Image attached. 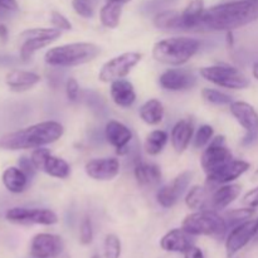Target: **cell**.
<instances>
[{"label":"cell","instance_id":"1","mask_svg":"<svg viewBox=\"0 0 258 258\" xmlns=\"http://www.w3.org/2000/svg\"><path fill=\"white\" fill-rule=\"evenodd\" d=\"M258 20V0H233L206 9L202 28L233 32Z\"/></svg>","mask_w":258,"mask_h":258},{"label":"cell","instance_id":"2","mask_svg":"<svg viewBox=\"0 0 258 258\" xmlns=\"http://www.w3.org/2000/svg\"><path fill=\"white\" fill-rule=\"evenodd\" d=\"M64 134V127L57 121H43L20 130L8 133L0 138V148L4 150L37 149L55 143Z\"/></svg>","mask_w":258,"mask_h":258},{"label":"cell","instance_id":"3","mask_svg":"<svg viewBox=\"0 0 258 258\" xmlns=\"http://www.w3.org/2000/svg\"><path fill=\"white\" fill-rule=\"evenodd\" d=\"M100 53L101 48L95 43H70L48 49L44 55V60L50 67H76L91 62L97 58Z\"/></svg>","mask_w":258,"mask_h":258},{"label":"cell","instance_id":"4","mask_svg":"<svg viewBox=\"0 0 258 258\" xmlns=\"http://www.w3.org/2000/svg\"><path fill=\"white\" fill-rule=\"evenodd\" d=\"M201 42L196 38L171 37L154 44L153 57L156 62L168 66L185 64L198 53Z\"/></svg>","mask_w":258,"mask_h":258},{"label":"cell","instance_id":"5","mask_svg":"<svg viewBox=\"0 0 258 258\" xmlns=\"http://www.w3.org/2000/svg\"><path fill=\"white\" fill-rule=\"evenodd\" d=\"M181 228L191 236H209L218 239L223 238L228 231L224 217L212 209H201L186 216Z\"/></svg>","mask_w":258,"mask_h":258},{"label":"cell","instance_id":"6","mask_svg":"<svg viewBox=\"0 0 258 258\" xmlns=\"http://www.w3.org/2000/svg\"><path fill=\"white\" fill-rule=\"evenodd\" d=\"M201 76L208 82L229 90H244L251 81L238 68L228 64H216L201 68Z\"/></svg>","mask_w":258,"mask_h":258},{"label":"cell","instance_id":"7","mask_svg":"<svg viewBox=\"0 0 258 258\" xmlns=\"http://www.w3.org/2000/svg\"><path fill=\"white\" fill-rule=\"evenodd\" d=\"M62 34V30L57 28H33L24 30L20 34V59L29 62L35 52L52 44Z\"/></svg>","mask_w":258,"mask_h":258},{"label":"cell","instance_id":"8","mask_svg":"<svg viewBox=\"0 0 258 258\" xmlns=\"http://www.w3.org/2000/svg\"><path fill=\"white\" fill-rule=\"evenodd\" d=\"M141 59L143 54L138 52H126L116 55L102 66L98 73V80L101 82L110 83L125 78L133 71V68L140 63Z\"/></svg>","mask_w":258,"mask_h":258},{"label":"cell","instance_id":"9","mask_svg":"<svg viewBox=\"0 0 258 258\" xmlns=\"http://www.w3.org/2000/svg\"><path fill=\"white\" fill-rule=\"evenodd\" d=\"M229 110L239 125L246 130L242 139V146H252L258 141V113L254 107L243 101H233Z\"/></svg>","mask_w":258,"mask_h":258},{"label":"cell","instance_id":"10","mask_svg":"<svg viewBox=\"0 0 258 258\" xmlns=\"http://www.w3.org/2000/svg\"><path fill=\"white\" fill-rule=\"evenodd\" d=\"M5 218L8 222L20 226H32V224H40V226H53L58 222L57 214L50 209L45 208H23L15 207L9 209L5 213Z\"/></svg>","mask_w":258,"mask_h":258},{"label":"cell","instance_id":"11","mask_svg":"<svg viewBox=\"0 0 258 258\" xmlns=\"http://www.w3.org/2000/svg\"><path fill=\"white\" fill-rule=\"evenodd\" d=\"M231 160H233V155H232L231 150L227 146L226 138L224 136H217V138L212 139L208 148L202 154L201 164L203 170L208 175V174L213 173L221 166L226 165Z\"/></svg>","mask_w":258,"mask_h":258},{"label":"cell","instance_id":"12","mask_svg":"<svg viewBox=\"0 0 258 258\" xmlns=\"http://www.w3.org/2000/svg\"><path fill=\"white\" fill-rule=\"evenodd\" d=\"M64 251V242L57 234H35L30 242L29 253L33 258H57Z\"/></svg>","mask_w":258,"mask_h":258},{"label":"cell","instance_id":"13","mask_svg":"<svg viewBox=\"0 0 258 258\" xmlns=\"http://www.w3.org/2000/svg\"><path fill=\"white\" fill-rule=\"evenodd\" d=\"M161 88L173 92L191 90L197 85V76L189 68H170L159 77Z\"/></svg>","mask_w":258,"mask_h":258},{"label":"cell","instance_id":"14","mask_svg":"<svg viewBox=\"0 0 258 258\" xmlns=\"http://www.w3.org/2000/svg\"><path fill=\"white\" fill-rule=\"evenodd\" d=\"M193 173L191 171H183L178 176L173 179V181L166 185L161 186L156 193V201L163 208H171L178 203L180 197L186 190L190 184Z\"/></svg>","mask_w":258,"mask_h":258},{"label":"cell","instance_id":"15","mask_svg":"<svg viewBox=\"0 0 258 258\" xmlns=\"http://www.w3.org/2000/svg\"><path fill=\"white\" fill-rule=\"evenodd\" d=\"M251 168L249 163L244 160H231L226 165L221 166L213 173L207 175V185L208 186H219L224 184H229L243 175L248 169Z\"/></svg>","mask_w":258,"mask_h":258},{"label":"cell","instance_id":"16","mask_svg":"<svg viewBox=\"0 0 258 258\" xmlns=\"http://www.w3.org/2000/svg\"><path fill=\"white\" fill-rule=\"evenodd\" d=\"M256 229V221L248 219L239 226L234 227L226 239V251L229 257L234 256L237 252L247 246L254 237Z\"/></svg>","mask_w":258,"mask_h":258},{"label":"cell","instance_id":"17","mask_svg":"<svg viewBox=\"0 0 258 258\" xmlns=\"http://www.w3.org/2000/svg\"><path fill=\"white\" fill-rule=\"evenodd\" d=\"M85 171L93 180H112L120 173V161L116 158L92 159L86 163Z\"/></svg>","mask_w":258,"mask_h":258},{"label":"cell","instance_id":"18","mask_svg":"<svg viewBox=\"0 0 258 258\" xmlns=\"http://www.w3.org/2000/svg\"><path fill=\"white\" fill-rule=\"evenodd\" d=\"M105 139L116 149L117 154L125 155L128 153V144L133 140V133L120 121L110 120L106 123Z\"/></svg>","mask_w":258,"mask_h":258},{"label":"cell","instance_id":"19","mask_svg":"<svg viewBox=\"0 0 258 258\" xmlns=\"http://www.w3.org/2000/svg\"><path fill=\"white\" fill-rule=\"evenodd\" d=\"M242 190V186L239 184H224L217 188L213 191L211 198L208 199L206 209H212V211H222L227 208L231 203H233L239 197Z\"/></svg>","mask_w":258,"mask_h":258},{"label":"cell","instance_id":"20","mask_svg":"<svg viewBox=\"0 0 258 258\" xmlns=\"http://www.w3.org/2000/svg\"><path fill=\"white\" fill-rule=\"evenodd\" d=\"M194 236L183 228H175L169 231L160 239V247L166 252H184L190 248L194 243Z\"/></svg>","mask_w":258,"mask_h":258},{"label":"cell","instance_id":"21","mask_svg":"<svg viewBox=\"0 0 258 258\" xmlns=\"http://www.w3.org/2000/svg\"><path fill=\"white\" fill-rule=\"evenodd\" d=\"M194 135V123L190 118L178 121L171 128L170 140L173 149L178 154L184 153L188 149Z\"/></svg>","mask_w":258,"mask_h":258},{"label":"cell","instance_id":"22","mask_svg":"<svg viewBox=\"0 0 258 258\" xmlns=\"http://www.w3.org/2000/svg\"><path fill=\"white\" fill-rule=\"evenodd\" d=\"M136 181L140 186L145 189H154L161 183V170L156 164L153 163H140L134 166Z\"/></svg>","mask_w":258,"mask_h":258},{"label":"cell","instance_id":"23","mask_svg":"<svg viewBox=\"0 0 258 258\" xmlns=\"http://www.w3.org/2000/svg\"><path fill=\"white\" fill-rule=\"evenodd\" d=\"M40 82V76L34 72L23 70H13L5 76V83L14 92L28 91Z\"/></svg>","mask_w":258,"mask_h":258},{"label":"cell","instance_id":"24","mask_svg":"<svg viewBox=\"0 0 258 258\" xmlns=\"http://www.w3.org/2000/svg\"><path fill=\"white\" fill-rule=\"evenodd\" d=\"M110 93L113 102L120 107H131L136 101V92L133 83L123 78L111 82Z\"/></svg>","mask_w":258,"mask_h":258},{"label":"cell","instance_id":"25","mask_svg":"<svg viewBox=\"0 0 258 258\" xmlns=\"http://www.w3.org/2000/svg\"><path fill=\"white\" fill-rule=\"evenodd\" d=\"M204 12V0H189L186 7L181 12V24L184 30H193L202 28Z\"/></svg>","mask_w":258,"mask_h":258},{"label":"cell","instance_id":"26","mask_svg":"<svg viewBox=\"0 0 258 258\" xmlns=\"http://www.w3.org/2000/svg\"><path fill=\"white\" fill-rule=\"evenodd\" d=\"M3 184L10 193L19 194L27 189L29 178L24 174V171L19 166H10L4 170L2 175Z\"/></svg>","mask_w":258,"mask_h":258},{"label":"cell","instance_id":"27","mask_svg":"<svg viewBox=\"0 0 258 258\" xmlns=\"http://www.w3.org/2000/svg\"><path fill=\"white\" fill-rule=\"evenodd\" d=\"M164 106L156 98H151V100L146 101L139 110V115H140L141 120L145 123L150 126L159 125L164 118Z\"/></svg>","mask_w":258,"mask_h":258},{"label":"cell","instance_id":"28","mask_svg":"<svg viewBox=\"0 0 258 258\" xmlns=\"http://www.w3.org/2000/svg\"><path fill=\"white\" fill-rule=\"evenodd\" d=\"M81 98L86 103L88 108L95 113L97 117H106L108 113V107L106 101L103 100L102 96L92 90H85L81 92Z\"/></svg>","mask_w":258,"mask_h":258},{"label":"cell","instance_id":"29","mask_svg":"<svg viewBox=\"0 0 258 258\" xmlns=\"http://www.w3.org/2000/svg\"><path fill=\"white\" fill-rule=\"evenodd\" d=\"M123 5L116 4V3L106 2L105 5L100 9V20L103 27L115 29L118 27L122 14Z\"/></svg>","mask_w":258,"mask_h":258},{"label":"cell","instance_id":"30","mask_svg":"<svg viewBox=\"0 0 258 258\" xmlns=\"http://www.w3.org/2000/svg\"><path fill=\"white\" fill-rule=\"evenodd\" d=\"M42 171H44L49 176H53V178L67 179L71 175V166L64 159L53 156L50 154L45 161L44 166H43Z\"/></svg>","mask_w":258,"mask_h":258},{"label":"cell","instance_id":"31","mask_svg":"<svg viewBox=\"0 0 258 258\" xmlns=\"http://www.w3.org/2000/svg\"><path fill=\"white\" fill-rule=\"evenodd\" d=\"M154 25L159 29H183L181 13L176 10H164L154 15Z\"/></svg>","mask_w":258,"mask_h":258},{"label":"cell","instance_id":"32","mask_svg":"<svg viewBox=\"0 0 258 258\" xmlns=\"http://www.w3.org/2000/svg\"><path fill=\"white\" fill-rule=\"evenodd\" d=\"M169 140V136L166 131L164 130H154L146 138L145 144H144V149H145L146 154L150 156H156L164 150Z\"/></svg>","mask_w":258,"mask_h":258},{"label":"cell","instance_id":"33","mask_svg":"<svg viewBox=\"0 0 258 258\" xmlns=\"http://www.w3.org/2000/svg\"><path fill=\"white\" fill-rule=\"evenodd\" d=\"M208 189L202 185H194L185 197V204L189 209H206L208 204Z\"/></svg>","mask_w":258,"mask_h":258},{"label":"cell","instance_id":"34","mask_svg":"<svg viewBox=\"0 0 258 258\" xmlns=\"http://www.w3.org/2000/svg\"><path fill=\"white\" fill-rule=\"evenodd\" d=\"M253 214H254V209L247 207V208L233 209V211L227 212L224 219H226V223H227V227H228V229L229 228L233 229L234 227L239 226V224L243 223V222L251 219Z\"/></svg>","mask_w":258,"mask_h":258},{"label":"cell","instance_id":"35","mask_svg":"<svg viewBox=\"0 0 258 258\" xmlns=\"http://www.w3.org/2000/svg\"><path fill=\"white\" fill-rule=\"evenodd\" d=\"M176 3H178V0H145L141 4L140 12L148 17L149 15H156L158 13L170 9Z\"/></svg>","mask_w":258,"mask_h":258},{"label":"cell","instance_id":"36","mask_svg":"<svg viewBox=\"0 0 258 258\" xmlns=\"http://www.w3.org/2000/svg\"><path fill=\"white\" fill-rule=\"evenodd\" d=\"M101 0H72V8L80 17L90 19L95 15Z\"/></svg>","mask_w":258,"mask_h":258},{"label":"cell","instance_id":"37","mask_svg":"<svg viewBox=\"0 0 258 258\" xmlns=\"http://www.w3.org/2000/svg\"><path fill=\"white\" fill-rule=\"evenodd\" d=\"M202 97L204 98L206 102L214 106H226L233 102L231 96L218 90H213V88H204L202 91Z\"/></svg>","mask_w":258,"mask_h":258},{"label":"cell","instance_id":"38","mask_svg":"<svg viewBox=\"0 0 258 258\" xmlns=\"http://www.w3.org/2000/svg\"><path fill=\"white\" fill-rule=\"evenodd\" d=\"M214 136V128L211 125H202L197 130L193 139V145L196 149H202L212 141Z\"/></svg>","mask_w":258,"mask_h":258},{"label":"cell","instance_id":"39","mask_svg":"<svg viewBox=\"0 0 258 258\" xmlns=\"http://www.w3.org/2000/svg\"><path fill=\"white\" fill-rule=\"evenodd\" d=\"M121 241L116 234H107L105 238V257L120 258Z\"/></svg>","mask_w":258,"mask_h":258},{"label":"cell","instance_id":"40","mask_svg":"<svg viewBox=\"0 0 258 258\" xmlns=\"http://www.w3.org/2000/svg\"><path fill=\"white\" fill-rule=\"evenodd\" d=\"M93 239V227L91 218L88 216H85L81 221L80 224V242L83 246H88L92 243Z\"/></svg>","mask_w":258,"mask_h":258},{"label":"cell","instance_id":"41","mask_svg":"<svg viewBox=\"0 0 258 258\" xmlns=\"http://www.w3.org/2000/svg\"><path fill=\"white\" fill-rule=\"evenodd\" d=\"M66 95L71 102H77L81 98V90L77 80L73 77H70L66 82Z\"/></svg>","mask_w":258,"mask_h":258},{"label":"cell","instance_id":"42","mask_svg":"<svg viewBox=\"0 0 258 258\" xmlns=\"http://www.w3.org/2000/svg\"><path fill=\"white\" fill-rule=\"evenodd\" d=\"M50 155V151L45 148H37L34 149V151L30 155L33 164L35 165L37 170H43V166H44L45 161H47L48 156Z\"/></svg>","mask_w":258,"mask_h":258},{"label":"cell","instance_id":"43","mask_svg":"<svg viewBox=\"0 0 258 258\" xmlns=\"http://www.w3.org/2000/svg\"><path fill=\"white\" fill-rule=\"evenodd\" d=\"M50 22H52L53 27L57 28L59 30H71L72 29V23L62 14V13L53 10L50 13Z\"/></svg>","mask_w":258,"mask_h":258},{"label":"cell","instance_id":"44","mask_svg":"<svg viewBox=\"0 0 258 258\" xmlns=\"http://www.w3.org/2000/svg\"><path fill=\"white\" fill-rule=\"evenodd\" d=\"M18 166H19V168L22 169L23 171H24V174L29 179H32L33 176L35 175L37 168H35V165L33 164L32 159H30V158H27V156H22V158L19 159V161H18Z\"/></svg>","mask_w":258,"mask_h":258},{"label":"cell","instance_id":"45","mask_svg":"<svg viewBox=\"0 0 258 258\" xmlns=\"http://www.w3.org/2000/svg\"><path fill=\"white\" fill-rule=\"evenodd\" d=\"M47 76H48V83H49L53 88H57L58 86L62 85L63 82L62 68L54 67L53 70H50V72L47 73Z\"/></svg>","mask_w":258,"mask_h":258},{"label":"cell","instance_id":"46","mask_svg":"<svg viewBox=\"0 0 258 258\" xmlns=\"http://www.w3.org/2000/svg\"><path fill=\"white\" fill-rule=\"evenodd\" d=\"M243 204H246L249 208H257L258 207V186L257 188L252 189L246 196L243 197Z\"/></svg>","mask_w":258,"mask_h":258},{"label":"cell","instance_id":"47","mask_svg":"<svg viewBox=\"0 0 258 258\" xmlns=\"http://www.w3.org/2000/svg\"><path fill=\"white\" fill-rule=\"evenodd\" d=\"M184 258H204V253L199 247L191 246L190 248L184 252Z\"/></svg>","mask_w":258,"mask_h":258},{"label":"cell","instance_id":"48","mask_svg":"<svg viewBox=\"0 0 258 258\" xmlns=\"http://www.w3.org/2000/svg\"><path fill=\"white\" fill-rule=\"evenodd\" d=\"M0 7L9 10V12H15V10L19 9L17 0H0Z\"/></svg>","mask_w":258,"mask_h":258},{"label":"cell","instance_id":"49","mask_svg":"<svg viewBox=\"0 0 258 258\" xmlns=\"http://www.w3.org/2000/svg\"><path fill=\"white\" fill-rule=\"evenodd\" d=\"M0 38H2L3 40H7L8 38V29L5 25H0Z\"/></svg>","mask_w":258,"mask_h":258},{"label":"cell","instance_id":"50","mask_svg":"<svg viewBox=\"0 0 258 258\" xmlns=\"http://www.w3.org/2000/svg\"><path fill=\"white\" fill-rule=\"evenodd\" d=\"M227 33V43H228L229 47H232L234 43V39H233V32H226Z\"/></svg>","mask_w":258,"mask_h":258},{"label":"cell","instance_id":"51","mask_svg":"<svg viewBox=\"0 0 258 258\" xmlns=\"http://www.w3.org/2000/svg\"><path fill=\"white\" fill-rule=\"evenodd\" d=\"M106 2L116 3V4H120V5H125V4H127V3H130L131 0H106Z\"/></svg>","mask_w":258,"mask_h":258},{"label":"cell","instance_id":"52","mask_svg":"<svg viewBox=\"0 0 258 258\" xmlns=\"http://www.w3.org/2000/svg\"><path fill=\"white\" fill-rule=\"evenodd\" d=\"M252 73H253V77L256 78V80L258 81V62L254 63L253 70H252Z\"/></svg>","mask_w":258,"mask_h":258},{"label":"cell","instance_id":"53","mask_svg":"<svg viewBox=\"0 0 258 258\" xmlns=\"http://www.w3.org/2000/svg\"><path fill=\"white\" fill-rule=\"evenodd\" d=\"M8 13H9V10H7V9H4V8L0 7V19H3V18L7 17Z\"/></svg>","mask_w":258,"mask_h":258},{"label":"cell","instance_id":"54","mask_svg":"<svg viewBox=\"0 0 258 258\" xmlns=\"http://www.w3.org/2000/svg\"><path fill=\"white\" fill-rule=\"evenodd\" d=\"M253 241H257L258 242V219H256V229H254Z\"/></svg>","mask_w":258,"mask_h":258},{"label":"cell","instance_id":"55","mask_svg":"<svg viewBox=\"0 0 258 258\" xmlns=\"http://www.w3.org/2000/svg\"><path fill=\"white\" fill-rule=\"evenodd\" d=\"M92 258H101L100 256H98V254H95V256H93Z\"/></svg>","mask_w":258,"mask_h":258},{"label":"cell","instance_id":"56","mask_svg":"<svg viewBox=\"0 0 258 258\" xmlns=\"http://www.w3.org/2000/svg\"><path fill=\"white\" fill-rule=\"evenodd\" d=\"M256 175H258V169L256 170Z\"/></svg>","mask_w":258,"mask_h":258},{"label":"cell","instance_id":"57","mask_svg":"<svg viewBox=\"0 0 258 258\" xmlns=\"http://www.w3.org/2000/svg\"><path fill=\"white\" fill-rule=\"evenodd\" d=\"M64 258H70V257H64Z\"/></svg>","mask_w":258,"mask_h":258},{"label":"cell","instance_id":"58","mask_svg":"<svg viewBox=\"0 0 258 258\" xmlns=\"http://www.w3.org/2000/svg\"><path fill=\"white\" fill-rule=\"evenodd\" d=\"M237 258H239V257H237Z\"/></svg>","mask_w":258,"mask_h":258}]
</instances>
